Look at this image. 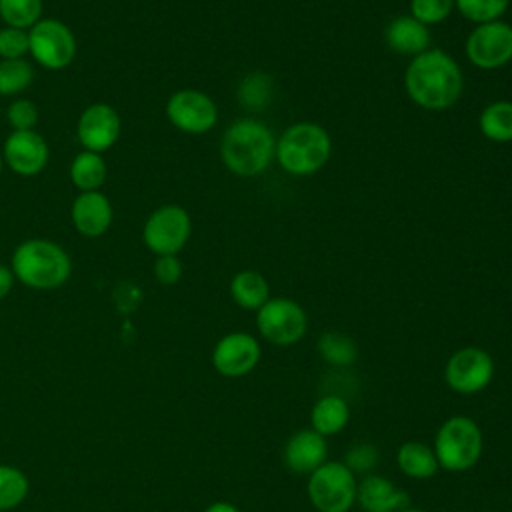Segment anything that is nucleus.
I'll return each instance as SVG.
<instances>
[{
    "label": "nucleus",
    "mask_w": 512,
    "mask_h": 512,
    "mask_svg": "<svg viewBox=\"0 0 512 512\" xmlns=\"http://www.w3.org/2000/svg\"><path fill=\"white\" fill-rule=\"evenodd\" d=\"M404 88L408 98L424 110L452 108L464 90V76L458 62L440 48H428L406 66Z\"/></svg>",
    "instance_id": "obj_1"
},
{
    "label": "nucleus",
    "mask_w": 512,
    "mask_h": 512,
    "mask_svg": "<svg viewBox=\"0 0 512 512\" xmlns=\"http://www.w3.org/2000/svg\"><path fill=\"white\" fill-rule=\"evenodd\" d=\"M274 152V132L254 118H238L232 122L220 142V158L224 166L242 178L262 174L274 160Z\"/></svg>",
    "instance_id": "obj_2"
},
{
    "label": "nucleus",
    "mask_w": 512,
    "mask_h": 512,
    "mask_svg": "<svg viewBox=\"0 0 512 512\" xmlns=\"http://www.w3.org/2000/svg\"><path fill=\"white\" fill-rule=\"evenodd\" d=\"M14 278L32 290H54L68 282L72 262L68 252L46 238L20 242L10 258Z\"/></svg>",
    "instance_id": "obj_3"
},
{
    "label": "nucleus",
    "mask_w": 512,
    "mask_h": 512,
    "mask_svg": "<svg viewBox=\"0 0 512 512\" xmlns=\"http://www.w3.org/2000/svg\"><path fill=\"white\" fill-rule=\"evenodd\" d=\"M332 154V140L316 122H296L276 140L274 158L292 176H310L326 166Z\"/></svg>",
    "instance_id": "obj_4"
},
{
    "label": "nucleus",
    "mask_w": 512,
    "mask_h": 512,
    "mask_svg": "<svg viewBox=\"0 0 512 512\" xmlns=\"http://www.w3.org/2000/svg\"><path fill=\"white\" fill-rule=\"evenodd\" d=\"M438 466L448 472L470 470L482 454V432L468 416L448 418L434 436Z\"/></svg>",
    "instance_id": "obj_5"
},
{
    "label": "nucleus",
    "mask_w": 512,
    "mask_h": 512,
    "mask_svg": "<svg viewBox=\"0 0 512 512\" xmlns=\"http://www.w3.org/2000/svg\"><path fill=\"white\" fill-rule=\"evenodd\" d=\"M306 490L318 512H348L356 502L358 482L344 462L328 460L310 474Z\"/></svg>",
    "instance_id": "obj_6"
},
{
    "label": "nucleus",
    "mask_w": 512,
    "mask_h": 512,
    "mask_svg": "<svg viewBox=\"0 0 512 512\" xmlns=\"http://www.w3.org/2000/svg\"><path fill=\"white\" fill-rule=\"evenodd\" d=\"M192 234V218L186 208L178 204H164L156 208L144 222L142 240L156 256L176 254L186 246Z\"/></svg>",
    "instance_id": "obj_7"
},
{
    "label": "nucleus",
    "mask_w": 512,
    "mask_h": 512,
    "mask_svg": "<svg viewBox=\"0 0 512 512\" xmlns=\"http://www.w3.org/2000/svg\"><path fill=\"white\" fill-rule=\"evenodd\" d=\"M256 328L260 336L276 346H290L302 340L308 328L304 308L292 298H268L256 310Z\"/></svg>",
    "instance_id": "obj_8"
},
{
    "label": "nucleus",
    "mask_w": 512,
    "mask_h": 512,
    "mask_svg": "<svg viewBox=\"0 0 512 512\" xmlns=\"http://www.w3.org/2000/svg\"><path fill=\"white\" fill-rule=\"evenodd\" d=\"M30 54L48 70H64L76 56V36L68 24L58 18H40L30 30Z\"/></svg>",
    "instance_id": "obj_9"
},
{
    "label": "nucleus",
    "mask_w": 512,
    "mask_h": 512,
    "mask_svg": "<svg viewBox=\"0 0 512 512\" xmlns=\"http://www.w3.org/2000/svg\"><path fill=\"white\" fill-rule=\"evenodd\" d=\"M466 58L480 70H496L512 60V26L502 20L476 24L464 44Z\"/></svg>",
    "instance_id": "obj_10"
},
{
    "label": "nucleus",
    "mask_w": 512,
    "mask_h": 512,
    "mask_svg": "<svg viewBox=\"0 0 512 512\" xmlns=\"http://www.w3.org/2000/svg\"><path fill=\"white\" fill-rule=\"evenodd\" d=\"M494 376L492 356L478 346H464L456 350L444 368V380L450 390L458 394H476L484 390Z\"/></svg>",
    "instance_id": "obj_11"
},
{
    "label": "nucleus",
    "mask_w": 512,
    "mask_h": 512,
    "mask_svg": "<svg viewBox=\"0 0 512 512\" xmlns=\"http://www.w3.org/2000/svg\"><path fill=\"white\" fill-rule=\"evenodd\" d=\"M166 118L180 132L206 134L218 122V108L208 94L196 88H182L168 98Z\"/></svg>",
    "instance_id": "obj_12"
},
{
    "label": "nucleus",
    "mask_w": 512,
    "mask_h": 512,
    "mask_svg": "<svg viewBox=\"0 0 512 512\" xmlns=\"http://www.w3.org/2000/svg\"><path fill=\"white\" fill-rule=\"evenodd\" d=\"M4 164L18 176L40 174L50 160V148L36 130H12L2 146Z\"/></svg>",
    "instance_id": "obj_13"
},
{
    "label": "nucleus",
    "mask_w": 512,
    "mask_h": 512,
    "mask_svg": "<svg viewBox=\"0 0 512 512\" xmlns=\"http://www.w3.org/2000/svg\"><path fill=\"white\" fill-rule=\"evenodd\" d=\"M122 132V122L118 112L106 102H94L86 106L78 118L76 136L84 150L106 152L112 148Z\"/></svg>",
    "instance_id": "obj_14"
},
{
    "label": "nucleus",
    "mask_w": 512,
    "mask_h": 512,
    "mask_svg": "<svg viewBox=\"0 0 512 512\" xmlns=\"http://www.w3.org/2000/svg\"><path fill=\"white\" fill-rule=\"evenodd\" d=\"M260 342L248 332H230L222 336L212 350V366L228 378L246 376L260 362Z\"/></svg>",
    "instance_id": "obj_15"
},
{
    "label": "nucleus",
    "mask_w": 512,
    "mask_h": 512,
    "mask_svg": "<svg viewBox=\"0 0 512 512\" xmlns=\"http://www.w3.org/2000/svg\"><path fill=\"white\" fill-rule=\"evenodd\" d=\"M70 220L78 234L98 238L108 232L114 220V208L102 190L78 192L70 206Z\"/></svg>",
    "instance_id": "obj_16"
},
{
    "label": "nucleus",
    "mask_w": 512,
    "mask_h": 512,
    "mask_svg": "<svg viewBox=\"0 0 512 512\" xmlns=\"http://www.w3.org/2000/svg\"><path fill=\"white\" fill-rule=\"evenodd\" d=\"M326 438L312 428L298 430L284 446V462L296 474H312L326 462Z\"/></svg>",
    "instance_id": "obj_17"
},
{
    "label": "nucleus",
    "mask_w": 512,
    "mask_h": 512,
    "mask_svg": "<svg viewBox=\"0 0 512 512\" xmlns=\"http://www.w3.org/2000/svg\"><path fill=\"white\" fill-rule=\"evenodd\" d=\"M356 502L364 512H398L410 506V496L388 478L370 474L358 482Z\"/></svg>",
    "instance_id": "obj_18"
},
{
    "label": "nucleus",
    "mask_w": 512,
    "mask_h": 512,
    "mask_svg": "<svg viewBox=\"0 0 512 512\" xmlns=\"http://www.w3.org/2000/svg\"><path fill=\"white\" fill-rule=\"evenodd\" d=\"M386 46L402 56H416L430 46V30L410 14L392 18L384 28Z\"/></svg>",
    "instance_id": "obj_19"
},
{
    "label": "nucleus",
    "mask_w": 512,
    "mask_h": 512,
    "mask_svg": "<svg viewBox=\"0 0 512 512\" xmlns=\"http://www.w3.org/2000/svg\"><path fill=\"white\" fill-rule=\"evenodd\" d=\"M396 462H398V468L402 470V474H406L408 478H414V480H428L440 468L434 448L424 442H418V440L404 442L398 448Z\"/></svg>",
    "instance_id": "obj_20"
},
{
    "label": "nucleus",
    "mask_w": 512,
    "mask_h": 512,
    "mask_svg": "<svg viewBox=\"0 0 512 512\" xmlns=\"http://www.w3.org/2000/svg\"><path fill=\"white\" fill-rule=\"evenodd\" d=\"M348 420H350L348 402L336 394H328L316 400L310 412L312 430H316L324 438L338 434L348 424Z\"/></svg>",
    "instance_id": "obj_21"
},
{
    "label": "nucleus",
    "mask_w": 512,
    "mask_h": 512,
    "mask_svg": "<svg viewBox=\"0 0 512 512\" xmlns=\"http://www.w3.org/2000/svg\"><path fill=\"white\" fill-rule=\"evenodd\" d=\"M230 296L240 308L258 310L270 298V288L258 270H240L230 280Z\"/></svg>",
    "instance_id": "obj_22"
},
{
    "label": "nucleus",
    "mask_w": 512,
    "mask_h": 512,
    "mask_svg": "<svg viewBox=\"0 0 512 512\" xmlns=\"http://www.w3.org/2000/svg\"><path fill=\"white\" fill-rule=\"evenodd\" d=\"M70 180L78 192L100 190L106 180V162L102 154L82 150L70 162Z\"/></svg>",
    "instance_id": "obj_23"
},
{
    "label": "nucleus",
    "mask_w": 512,
    "mask_h": 512,
    "mask_svg": "<svg viewBox=\"0 0 512 512\" xmlns=\"http://www.w3.org/2000/svg\"><path fill=\"white\" fill-rule=\"evenodd\" d=\"M274 96V80L270 74L262 70L248 72L236 90V98L242 108L250 112H262L270 106Z\"/></svg>",
    "instance_id": "obj_24"
},
{
    "label": "nucleus",
    "mask_w": 512,
    "mask_h": 512,
    "mask_svg": "<svg viewBox=\"0 0 512 512\" xmlns=\"http://www.w3.org/2000/svg\"><path fill=\"white\" fill-rule=\"evenodd\" d=\"M478 128L482 136L492 142H512V102L496 100L484 106L478 116Z\"/></svg>",
    "instance_id": "obj_25"
},
{
    "label": "nucleus",
    "mask_w": 512,
    "mask_h": 512,
    "mask_svg": "<svg viewBox=\"0 0 512 512\" xmlns=\"http://www.w3.org/2000/svg\"><path fill=\"white\" fill-rule=\"evenodd\" d=\"M318 354L326 364L344 368L356 362L358 346L352 336L338 330H328L318 338Z\"/></svg>",
    "instance_id": "obj_26"
},
{
    "label": "nucleus",
    "mask_w": 512,
    "mask_h": 512,
    "mask_svg": "<svg viewBox=\"0 0 512 512\" xmlns=\"http://www.w3.org/2000/svg\"><path fill=\"white\" fill-rule=\"evenodd\" d=\"M30 492L26 474L10 464H0V512L20 506Z\"/></svg>",
    "instance_id": "obj_27"
},
{
    "label": "nucleus",
    "mask_w": 512,
    "mask_h": 512,
    "mask_svg": "<svg viewBox=\"0 0 512 512\" xmlns=\"http://www.w3.org/2000/svg\"><path fill=\"white\" fill-rule=\"evenodd\" d=\"M34 80V68L26 58L0 60V96H18Z\"/></svg>",
    "instance_id": "obj_28"
},
{
    "label": "nucleus",
    "mask_w": 512,
    "mask_h": 512,
    "mask_svg": "<svg viewBox=\"0 0 512 512\" xmlns=\"http://www.w3.org/2000/svg\"><path fill=\"white\" fill-rule=\"evenodd\" d=\"M0 18L6 26L30 30L42 18V0H0Z\"/></svg>",
    "instance_id": "obj_29"
},
{
    "label": "nucleus",
    "mask_w": 512,
    "mask_h": 512,
    "mask_svg": "<svg viewBox=\"0 0 512 512\" xmlns=\"http://www.w3.org/2000/svg\"><path fill=\"white\" fill-rule=\"evenodd\" d=\"M508 4L510 0H454V8L474 24L500 20Z\"/></svg>",
    "instance_id": "obj_30"
},
{
    "label": "nucleus",
    "mask_w": 512,
    "mask_h": 512,
    "mask_svg": "<svg viewBox=\"0 0 512 512\" xmlns=\"http://www.w3.org/2000/svg\"><path fill=\"white\" fill-rule=\"evenodd\" d=\"M454 10V0H410V16L424 26L444 22Z\"/></svg>",
    "instance_id": "obj_31"
},
{
    "label": "nucleus",
    "mask_w": 512,
    "mask_h": 512,
    "mask_svg": "<svg viewBox=\"0 0 512 512\" xmlns=\"http://www.w3.org/2000/svg\"><path fill=\"white\" fill-rule=\"evenodd\" d=\"M30 54L28 30L4 26L0 28V60H18Z\"/></svg>",
    "instance_id": "obj_32"
},
{
    "label": "nucleus",
    "mask_w": 512,
    "mask_h": 512,
    "mask_svg": "<svg viewBox=\"0 0 512 512\" xmlns=\"http://www.w3.org/2000/svg\"><path fill=\"white\" fill-rule=\"evenodd\" d=\"M6 120L12 130H34L38 124V108L28 98H16L6 108Z\"/></svg>",
    "instance_id": "obj_33"
},
{
    "label": "nucleus",
    "mask_w": 512,
    "mask_h": 512,
    "mask_svg": "<svg viewBox=\"0 0 512 512\" xmlns=\"http://www.w3.org/2000/svg\"><path fill=\"white\" fill-rule=\"evenodd\" d=\"M378 460V450L372 444H354L344 458V464L352 470V472H366L370 470Z\"/></svg>",
    "instance_id": "obj_34"
},
{
    "label": "nucleus",
    "mask_w": 512,
    "mask_h": 512,
    "mask_svg": "<svg viewBox=\"0 0 512 512\" xmlns=\"http://www.w3.org/2000/svg\"><path fill=\"white\" fill-rule=\"evenodd\" d=\"M154 278L164 284V286H172L182 278V262L176 254H168V256H156L154 266H152Z\"/></svg>",
    "instance_id": "obj_35"
},
{
    "label": "nucleus",
    "mask_w": 512,
    "mask_h": 512,
    "mask_svg": "<svg viewBox=\"0 0 512 512\" xmlns=\"http://www.w3.org/2000/svg\"><path fill=\"white\" fill-rule=\"evenodd\" d=\"M14 282H16V278H14L12 268L0 264V300H4L12 292Z\"/></svg>",
    "instance_id": "obj_36"
},
{
    "label": "nucleus",
    "mask_w": 512,
    "mask_h": 512,
    "mask_svg": "<svg viewBox=\"0 0 512 512\" xmlns=\"http://www.w3.org/2000/svg\"><path fill=\"white\" fill-rule=\"evenodd\" d=\"M204 512H240V510L230 502H212L210 506L204 508Z\"/></svg>",
    "instance_id": "obj_37"
},
{
    "label": "nucleus",
    "mask_w": 512,
    "mask_h": 512,
    "mask_svg": "<svg viewBox=\"0 0 512 512\" xmlns=\"http://www.w3.org/2000/svg\"><path fill=\"white\" fill-rule=\"evenodd\" d=\"M398 512H426V510H420V508H412V506H408V508H402V510H398Z\"/></svg>",
    "instance_id": "obj_38"
},
{
    "label": "nucleus",
    "mask_w": 512,
    "mask_h": 512,
    "mask_svg": "<svg viewBox=\"0 0 512 512\" xmlns=\"http://www.w3.org/2000/svg\"><path fill=\"white\" fill-rule=\"evenodd\" d=\"M2 168H4V160H2V152H0V174H2Z\"/></svg>",
    "instance_id": "obj_39"
}]
</instances>
